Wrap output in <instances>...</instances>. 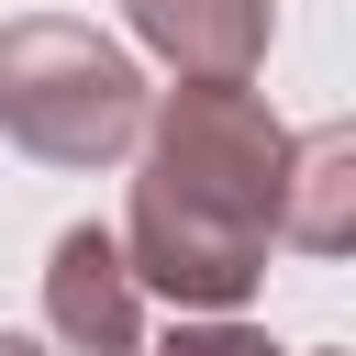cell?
<instances>
[{
	"label": "cell",
	"instance_id": "obj_2",
	"mask_svg": "<svg viewBox=\"0 0 356 356\" xmlns=\"http://www.w3.org/2000/svg\"><path fill=\"white\" fill-rule=\"evenodd\" d=\"M145 111H156V89H145V67L111 33L56 22V11L0 22V134L22 156H44V167H111V156L145 145Z\"/></svg>",
	"mask_w": 356,
	"mask_h": 356
},
{
	"label": "cell",
	"instance_id": "obj_6",
	"mask_svg": "<svg viewBox=\"0 0 356 356\" xmlns=\"http://www.w3.org/2000/svg\"><path fill=\"white\" fill-rule=\"evenodd\" d=\"M156 356H289V345H267L256 323H178Z\"/></svg>",
	"mask_w": 356,
	"mask_h": 356
},
{
	"label": "cell",
	"instance_id": "obj_7",
	"mask_svg": "<svg viewBox=\"0 0 356 356\" xmlns=\"http://www.w3.org/2000/svg\"><path fill=\"white\" fill-rule=\"evenodd\" d=\"M0 356H44V345H33V334H0Z\"/></svg>",
	"mask_w": 356,
	"mask_h": 356
},
{
	"label": "cell",
	"instance_id": "obj_4",
	"mask_svg": "<svg viewBox=\"0 0 356 356\" xmlns=\"http://www.w3.org/2000/svg\"><path fill=\"white\" fill-rule=\"evenodd\" d=\"M122 11L178 78H234V89L278 33V0H122Z\"/></svg>",
	"mask_w": 356,
	"mask_h": 356
},
{
	"label": "cell",
	"instance_id": "obj_1",
	"mask_svg": "<svg viewBox=\"0 0 356 356\" xmlns=\"http://www.w3.org/2000/svg\"><path fill=\"white\" fill-rule=\"evenodd\" d=\"M278 189H289V122L267 111V89L178 78L145 111V178H134V222L111 245L178 312L234 323V300L267 278Z\"/></svg>",
	"mask_w": 356,
	"mask_h": 356
},
{
	"label": "cell",
	"instance_id": "obj_3",
	"mask_svg": "<svg viewBox=\"0 0 356 356\" xmlns=\"http://www.w3.org/2000/svg\"><path fill=\"white\" fill-rule=\"evenodd\" d=\"M44 323L78 356H145V300H134V267H122V245L100 222L56 234V256H44Z\"/></svg>",
	"mask_w": 356,
	"mask_h": 356
},
{
	"label": "cell",
	"instance_id": "obj_5",
	"mask_svg": "<svg viewBox=\"0 0 356 356\" xmlns=\"http://www.w3.org/2000/svg\"><path fill=\"white\" fill-rule=\"evenodd\" d=\"M278 234H289V245H312V256H345V234H356V134H345V122H312V134H289Z\"/></svg>",
	"mask_w": 356,
	"mask_h": 356
},
{
	"label": "cell",
	"instance_id": "obj_8",
	"mask_svg": "<svg viewBox=\"0 0 356 356\" xmlns=\"http://www.w3.org/2000/svg\"><path fill=\"white\" fill-rule=\"evenodd\" d=\"M312 356H334V345H312Z\"/></svg>",
	"mask_w": 356,
	"mask_h": 356
}]
</instances>
